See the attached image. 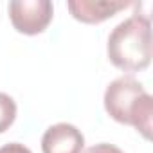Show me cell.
<instances>
[{"label":"cell","instance_id":"obj_1","mask_svg":"<svg viewBox=\"0 0 153 153\" xmlns=\"http://www.w3.org/2000/svg\"><path fill=\"white\" fill-rule=\"evenodd\" d=\"M106 114L121 123L133 126L144 139H151L153 97L133 76H121L105 90Z\"/></svg>","mask_w":153,"mask_h":153},{"label":"cell","instance_id":"obj_2","mask_svg":"<svg viewBox=\"0 0 153 153\" xmlns=\"http://www.w3.org/2000/svg\"><path fill=\"white\" fill-rule=\"evenodd\" d=\"M108 59L124 72L144 70L151 61V24L144 15L123 20L108 36Z\"/></svg>","mask_w":153,"mask_h":153},{"label":"cell","instance_id":"obj_3","mask_svg":"<svg viewBox=\"0 0 153 153\" xmlns=\"http://www.w3.org/2000/svg\"><path fill=\"white\" fill-rule=\"evenodd\" d=\"M52 2L49 0H13L9 2V18L22 34H40L52 20Z\"/></svg>","mask_w":153,"mask_h":153},{"label":"cell","instance_id":"obj_4","mask_svg":"<svg viewBox=\"0 0 153 153\" xmlns=\"http://www.w3.org/2000/svg\"><path fill=\"white\" fill-rule=\"evenodd\" d=\"M85 148L83 133L68 123H58L45 130L42 137L43 153H81Z\"/></svg>","mask_w":153,"mask_h":153},{"label":"cell","instance_id":"obj_5","mask_svg":"<svg viewBox=\"0 0 153 153\" xmlns=\"http://www.w3.org/2000/svg\"><path fill=\"white\" fill-rule=\"evenodd\" d=\"M128 6L131 2L124 0H70L67 4L70 15L83 24H101Z\"/></svg>","mask_w":153,"mask_h":153},{"label":"cell","instance_id":"obj_6","mask_svg":"<svg viewBox=\"0 0 153 153\" xmlns=\"http://www.w3.org/2000/svg\"><path fill=\"white\" fill-rule=\"evenodd\" d=\"M16 119V103L11 96L0 92V133L9 130Z\"/></svg>","mask_w":153,"mask_h":153},{"label":"cell","instance_id":"obj_7","mask_svg":"<svg viewBox=\"0 0 153 153\" xmlns=\"http://www.w3.org/2000/svg\"><path fill=\"white\" fill-rule=\"evenodd\" d=\"M85 153H124L123 149H119L117 146L114 144H106V142H101V144H96L92 148H88Z\"/></svg>","mask_w":153,"mask_h":153},{"label":"cell","instance_id":"obj_8","mask_svg":"<svg viewBox=\"0 0 153 153\" xmlns=\"http://www.w3.org/2000/svg\"><path fill=\"white\" fill-rule=\"evenodd\" d=\"M0 153H33V151L20 142H9V144L0 148Z\"/></svg>","mask_w":153,"mask_h":153}]
</instances>
